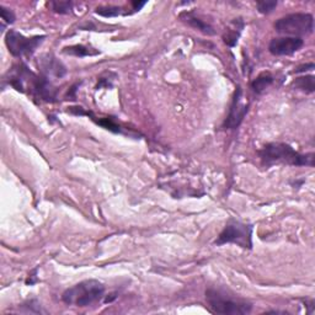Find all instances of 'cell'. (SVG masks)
Here are the masks:
<instances>
[{
	"label": "cell",
	"mask_w": 315,
	"mask_h": 315,
	"mask_svg": "<svg viewBox=\"0 0 315 315\" xmlns=\"http://www.w3.org/2000/svg\"><path fill=\"white\" fill-rule=\"evenodd\" d=\"M258 155L265 165L286 164L293 166H314V154H301L286 143L266 144Z\"/></svg>",
	"instance_id": "1"
},
{
	"label": "cell",
	"mask_w": 315,
	"mask_h": 315,
	"mask_svg": "<svg viewBox=\"0 0 315 315\" xmlns=\"http://www.w3.org/2000/svg\"><path fill=\"white\" fill-rule=\"evenodd\" d=\"M206 301L211 310L216 314L242 315L249 314L252 305L246 299L230 293L223 288L211 287L206 291Z\"/></svg>",
	"instance_id": "2"
},
{
	"label": "cell",
	"mask_w": 315,
	"mask_h": 315,
	"mask_svg": "<svg viewBox=\"0 0 315 315\" xmlns=\"http://www.w3.org/2000/svg\"><path fill=\"white\" fill-rule=\"evenodd\" d=\"M105 294V287L96 279H86L68 288L62 296L64 303L75 307H89L99 302Z\"/></svg>",
	"instance_id": "3"
},
{
	"label": "cell",
	"mask_w": 315,
	"mask_h": 315,
	"mask_svg": "<svg viewBox=\"0 0 315 315\" xmlns=\"http://www.w3.org/2000/svg\"><path fill=\"white\" fill-rule=\"evenodd\" d=\"M275 30L287 37L307 36L314 31V17L308 13H293L275 22Z\"/></svg>",
	"instance_id": "4"
},
{
	"label": "cell",
	"mask_w": 315,
	"mask_h": 315,
	"mask_svg": "<svg viewBox=\"0 0 315 315\" xmlns=\"http://www.w3.org/2000/svg\"><path fill=\"white\" fill-rule=\"evenodd\" d=\"M235 244L244 249L252 248V227L246 223L230 219L216 240V245Z\"/></svg>",
	"instance_id": "5"
},
{
	"label": "cell",
	"mask_w": 315,
	"mask_h": 315,
	"mask_svg": "<svg viewBox=\"0 0 315 315\" xmlns=\"http://www.w3.org/2000/svg\"><path fill=\"white\" fill-rule=\"evenodd\" d=\"M46 36L25 37L20 32L15 30H9L5 35V43H7L9 52L17 58L31 57L36 52L37 47L43 42Z\"/></svg>",
	"instance_id": "6"
},
{
	"label": "cell",
	"mask_w": 315,
	"mask_h": 315,
	"mask_svg": "<svg viewBox=\"0 0 315 315\" xmlns=\"http://www.w3.org/2000/svg\"><path fill=\"white\" fill-rule=\"evenodd\" d=\"M304 46V41L299 37H278L270 42L269 50L273 56H291Z\"/></svg>",
	"instance_id": "7"
},
{
	"label": "cell",
	"mask_w": 315,
	"mask_h": 315,
	"mask_svg": "<svg viewBox=\"0 0 315 315\" xmlns=\"http://www.w3.org/2000/svg\"><path fill=\"white\" fill-rule=\"evenodd\" d=\"M242 88L238 86L235 94H234L233 102L230 105L229 115L224 122V127L228 129H235L242 123L246 112H248V105H244L242 102Z\"/></svg>",
	"instance_id": "8"
},
{
	"label": "cell",
	"mask_w": 315,
	"mask_h": 315,
	"mask_svg": "<svg viewBox=\"0 0 315 315\" xmlns=\"http://www.w3.org/2000/svg\"><path fill=\"white\" fill-rule=\"evenodd\" d=\"M38 65H40L42 75L48 80L50 78L61 79L67 74V69H65L63 63L59 62L53 55H44L38 62Z\"/></svg>",
	"instance_id": "9"
},
{
	"label": "cell",
	"mask_w": 315,
	"mask_h": 315,
	"mask_svg": "<svg viewBox=\"0 0 315 315\" xmlns=\"http://www.w3.org/2000/svg\"><path fill=\"white\" fill-rule=\"evenodd\" d=\"M180 19L182 21H185L187 25L191 26L192 29L198 30V31L203 32L206 35H215V30L211 25H208L207 22H204L203 20H201L200 17H197L194 13H190V11H183L180 14Z\"/></svg>",
	"instance_id": "10"
},
{
	"label": "cell",
	"mask_w": 315,
	"mask_h": 315,
	"mask_svg": "<svg viewBox=\"0 0 315 315\" xmlns=\"http://www.w3.org/2000/svg\"><path fill=\"white\" fill-rule=\"evenodd\" d=\"M231 29H227V34L224 35L223 40L229 47H234L238 42V38L240 36V32L244 29V22L242 19H235L231 22Z\"/></svg>",
	"instance_id": "11"
},
{
	"label": "cell",
	"mask_w": 315,
	"mask_h": 315,
	"mask_svg": "<svg viewBox=\"0 0 315 315\" xmlns=\"http://www.w3.org/2000/svg\"><path fill=\"white\" fill-rule=\"evenodd\" d=\"M273 80L275 79H273V76L271 75V74H269V73L261 74V75H258L257 78L251 83L252 90L257 94L264 93V91H265L266 89L272 84Z\"/></svg>",
	"instance_id": "12"
},
{
	"label": "cell",
	"mask_w": 315,
	"mask_h": 315,
	"mask_svg": "<svg viewBox=\"0 0 315 315\" xmlns=\"http://www.w3.org/2000/svg\"><path fill=\"white\" fill-rule=\"evenodd\" d=\"M64 53L70 56H75V57H88V56H96L99 55V50H95L89 47L83 46V44H75V46L65 47L63 49Z\"/></svg>",
	"instance_id": "13"
},
{
	"label": "cell",
	"mask_w": 315,
	"mask_h": 315,
	"mask_svg": "<svg viewBox=\"0 0 315 315\" xmlns=\"http://www.w3.org/2000/svg\"><path fill=\"white\" fill-rule=\"evenodd\" d=\"M293 85L299 90L305 91V93H314L315 90V83L313 75H305L297 78L293 82Z\"/></svg>",
	"instance_id": "14"
},
{
	"label": "cell",
	"mask_w": 315,
	"mask_h": 315,
	"mask_svg": "<svg viewBox=\"0 0 315 315\" xmlns=\"http://www.w3.org/2000/svg\"><path fill=\"white\" fill-rule=\"evenodd\" d=\"M47 7L50 10L57 14H69L73 10L72 2H49L47 3Z\"/></svg>",
	"instance_id": "15"
},
{
	"label": "cell",
	"mask_w": 315,
	"mask_h": 315,
	"mask_svg": "<svg viewBox=\"0 0 315 315\" xmlns=\"http://www.w3.org/2000/svg\"><path fill=\"white\" fill-rule=\"evenodd\" d=\"M97 15L103 17H115L118 15L123 14L122 9L120 7H114V5H106V7H99L95 11Z\"/></svg>",
	"instance_id": "16"
},
{
	"label": "cell",
	"mask_w": 315,
	"mask_h": 315,
	"mask_svg": "<svg viewBox=\"0 0 315 315\" xmlns=\"http://www.w3.org/2000/svg\"><path fill=\"white\" fill-rule=\"evenodd\" d=\"M0 14H2V22H3V29L5 28L7 25H10V23L14 22L15 20V15L11 10H9L5 7H0Z\"/></svg>",
	"instance_id": "17"
},
{
	"label": "cell",
	"mask_w": 315,
	"mask_h": 315,
	"mask_svg": "<svg viewBox=\"0 0 315 315\" xmlns=\"http://www.w3.org/2000/svg\"><path fill=\"white\" fill-rule=\"evenodd\" d=\"M258 13L270 14L277 7V2H258L256 4Z\"/></svg>",
	"instance_id": "18"
},
{
	"label": "cell",
	"mask_w": 315,
	"mask_h": 315,
	"mask_svg": "<svg viewBox=\"0 0 315 315\" xmlns=\"http://www.w3.org/2000/svg\"><path fill=\"white\" fill-rule=\"evenodd\" d=\"M99 124H101V126H103L105 128H108L110 130H114V132H120V126L118 124H116L114 121L111 120V118L106 117V118H102V120L99 121Z\"/></svg>",
	"instance_id": "19"
},
{
	"label": "cell",
	"mask_w": 315,
	"mask_h": 315,
	"mask_svg": "<svg viewBox=\"0 0 315 315\" xmlns=\"http://www.w3.org/2000/svg\"><path fill=\"white\" fill-rule=\"evenodd\" d=\"M315 68L314 63H308V64H304L302 65V67H298L296 70H294V73H304L307 72V70H313Z\"/></svg>",
	"instance_id": "20"
},
{
	"label": "cell",
	"mask_w": 315,
	"mask_h": 315,
	"mask_svg": "<svg viewBox=\"0 0 315 315\" xmlns=\"http://www.w3.org/2000/svg\"><path fill=\"white\" fill-rule=\"evenodd\" d=\"M36 273H37V270H34L31 275H29V278L26 279V284H34V283H36V282H37Z\"/></svg>",
	"instance_id": "21"
},
{
	"label": "cell",
	"mask_w": 315,
	"mask_h": 315,
	"mask_svg": "<svg viewBox=\"0 0 315 315\" xmlns=\"http://www.w3.org/2000/svg\"><path fill=\"white\" fill-rule=\"evenodd\" d=\"M132 5H133V10L139 11L145 5V2H139V3L138 2H133Z\"/></svg>",
	"instance_id": "22"
}]
</instances>
